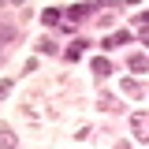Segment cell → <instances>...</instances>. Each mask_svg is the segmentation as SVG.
Listing matches in <instances>:
<instances>
[{"instance_id": "obj_1", "label": "cell", "mask_w": 149, "mask_h": 149, "mask_svg": "<svg viewBox=\"0 0 149 149\" xmlns=\"http://www.w3.org/2000/svg\"><path fill=\"white\" fill-rule=\"evenodd\" d=\"M130 130H134V138L149 142V112H134L130 116Z\"/></svg>"}, {"instance_id": "obj_2", "label": "cell", "mask_w": 149, "mask_h": 149, "mask_svg": "<svg viewBox=\"0 0 149 149\" xmlns=\"http://www.w3.org/2000/svg\"><path fill=\"white\" fill-rule=\"evenodd\" d=\"M11 146H15V134L8 123H0V149H11Z\"/></svg>"}, {"instance_id": "obj_3", "label": "cell", "mask_w": 149, "mask_h": 149, "mask_svg": "<svg viewBox=\"0 0 149 149\" xmlns=\"http://www.w3.org/2000/svg\"><path fill=\"white\" fill-rule=\"evenodd\" d=\"M127 67H130V71H149V56H138V52H134L127 60Z\"/></svg>"}, {"instance_id": "obj_4", "label": "cell", "mask_w": 149, "mask_h": 149, "mask_svg": "<svg viewBox=\"0 0 149 149\" xmlns=\"http://www.w3.org/2000/svg\"><path fill=\"white\" fill-rule=\"evenodd\" d=\"M93 74H101V78H108V74H112V63L97 56V60H93Z\"/></svg>"}, {"instance_id": "obj_5", "label": "cell", "mask_w": 149, "mask_h": 149, "mask_svg": "<svg viewBox=\"0 0 149 149\" xmlns=\"http://www.w3.org/2000/svg\"><path fill=\"white\" fill-rule=\"evenodd\" d=\"M60 15H63V11H60V8H45V22H49V26H60Z\"/></svg>"}, {"instance_id": "obj_6", "label": "cell", "mask_w": 149, "mask_h": 149, "mask_svg": "<svg viewBox=\"0 0 149 149\" xmlns=\"http://www.w3.org/2000/svg\"><path fill=\"white\" fill-rule=\"evenodd\" d=\"M123 93H130V97H142V86H138L134 78H123Z\"/></svg>"}, {"instance_id": "obj_7", "label": "cell", "mask_w": 149, "mask_h": 149, "mask_svg": "<svg viewBox=\"0 0 149 149\" xmlns=\"http://www.w3.org/2000/svg\"><path fill=\"white\" fill-rule=\"evenodd\" d=\"M86 11H93V4H74V8H71V15H74V19H82Z\"/></svg>"}, {"instance_id": "obj_8", "label": "cell", "mask_w": 149, "mask_h": 149, "mask_svg": "<svg viewBox=\"0 0 149 149\" xmlns=\"http://www.w3.org/2000/svg\"><path fill=\"white\" fill-rule=\"evenodd\" d=\"M37 52H45V56H52V52H56V45H52V41H41V45H37Z\"/></svg>"}, {"instance_id": "obj_9", "label": "cell", "mask_w": 149, "mask_h": 149, "mask_svg": "<svg viewBox=\"0 0 149 149\" xmlns=\"http://www.w3.org/2000/svg\"><path fill=\"white\" fill-rule=\"evenodd\" d=\"M8 93H11V78H4V82H0V97H8Z\"/></svg>"}, {"instance_id": "obj_10", "label": "cell", "mask_w": 149, "mask_h": 149, "mask_svg": "<svg viewBox=\"0 0 149 149\" xmlns=\"http://www.w3.org/2000/svg\"><path fill=\"white\" fill-rule=\"evenodd\" d=\"M138 37H142V41H146V45H149V30H138Z\"/></svg>"}]
</instances>
